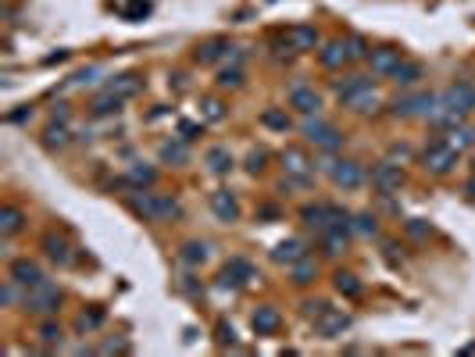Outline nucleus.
Wrapping results in <instances>:
<instances>
[{"mask_svg": "<svg viewBox=\"0 0 475 357\" xmlns=\"http://www.w3.org/2000/svg\"><path fill=\"white\" fill-rule=\"evenodd\" d=\"M282 168H286V175H289L293 186H311V183H315L311 161L304 158L301 146H286V151H282Z\"/></svg>", "mask_w": 475, "mask_h": 357, "instance_id": "5", "label": "nucleus"}, {"mask_svg": "<svg viewBox=\"0 0 475 357\" xmlns=\"http://www.w3.org/2000/svg\"><path fill=\"white\" fill-rule=\"evenodd\" d=\"M286 36H289V43L296 47V54H308V50H315V47L322 43V36H318L315 25H293Z\"/></svg>", "mask_w": 475, "mask_h": 357, "instance_id": "19", "label": "nucleus"}, {"mask_svg": "<svg viewBox=\"0 0 475 357\" xmlns=\"http://www.w3.org/2000/svg\"><path fill=\"white\" fill-rule=\"evenodd\" d=\"M204 165L211 168L215 175H225V172H232V154H229V146H207V154H204Z\"/></svg>", "mask_w": 475, "mask_h": 357, "instance_id": "23", "label": "nucleus"}, {"mask_svg": "<svg viewBox=\"0 0 475 357\" xmlns=\"http://www.w3.org/2000/svg\"><path fill=\"white\" fill-rule=\"evenodd\" d=\"M161 161H165V165H186V161H190L186 139L179 136V139H168V143H161Z\"/></svg>", "mask_w": 475, "mask_h": 357, "instance_id": "26", "label": "nucleus"}, {"mask_svg": "<svg viewBox=\"0 0 475 357\" xmlns=\"http://www.w3.org/2000/svg\"><path fill=\"white\" fill-rule=\"evenodd\" d=\"M22 225H25V211H22V207H15V204H4V207H0V236H4V240L18 236Z\"/></svg>", "mask_w": 475, "mask_h": 357, "instance_id": "21", "label": "nucleus"}, {"mask_svg": "<svg viewBox=\"0 0 475 357\" xmlns=\"http://www.w3.org/2000/svg\"><path fill=\"white\" fill-rule=\"evenodd\" d=\"M57 307H61V289L50 286L47 279L25 293V311H29V314H40V318H47V314H54Z\"/></svg>", "mask_w": 475, "mask_h": 357, "instance_id": "4", "label": "nucleus"}, {"mask_svg": "<svg viewBox=\"0 0 475 357\" xmlns=\"http://www.w3.org/2000/svg\"><path fill=\"white\" fill-rule=\"evenodd\" d=\"M354 229L361 236H379V218L372 211H361V215H354Z\"/></svg>", "mask_w": 475, "mask_h": 357, "instance_id": "39", "label": "nucleus"}, {"mask_svg": "<svg viewBox=\"0 0 475 357\" xmlns=\"http://www.w3.org/2000/svg\"><path fill=\"white\" fill-rule=\"evenodd\" d=\"M75 325H79V333H93V329H100V325H104V311H100V307H90V311H82Z\"/></svg>", "mask_w": 475, "mask_h": 357, "instance_id": "37", "label": "nucleus"}, {"mask_svg": "<svg viewBox=\"0 0 475 357\" xmlns=\"http://www.w3.org/2000/svg\"><path fill=\"white\" fill-rule=\"evenodd\" d=\"M122 15H126L129 22H136V18H146V15H151V4H146V0H129V4L122 8Z\"/></svg>", "mask_w": 475, "mask_h": 357, "instance_id": "42", "label": "nucleus"}, {"mask_svg": "<svg viewBox=\"0 0 475 357\" xmlns=\"http://www.w3.org/2000/svg\"><path fill=\"white\" fill-rule=\"evenodd\" d=\"M126 183L136 186V190H151V186L158 183V172H154L151 165H133V168L126 172Z\"/></svg>", "mask_w": 475, "mask_h": 357, "instance_id": "25", "label": "nucleus"}, {"mask_svg": "<svg viewBox=\"0 0 475 357\" xmlns=\"http://www.w3.org/2000/svg\"><path fill=\"white\" fill-rule=\"evenodd\" d=\"M301 257H308V250H304L301 240H282V243H276V250H272V261H276V264H293V261H301Z\"/></svg>", "mask_w": 475, "mask_h": 357, "instance_id": "22", "label": "nucleus"}, {"mask_svg": "<svg viewBox=\"0 0 475 357\" xmlns=\"http://www.w3.org/2000/svg\"><path fill=\"white\" fill-rule=\"evenodd\" d=\"M133 215H140L143 222H172L179 218V200L168 193H151V190H136L129 197Z\"/></svg>", "mask_w": 475, "mask_h": 357, "instance_id": "1", "label": "nucleus"}, {"mask_svg": "<svg viewBox=\"0 0 475 357\" xmlns=\"http://www.w3.org/2000/svg\"><path fill=\"white\" fill-rule=\"evenodd\" d=\"M329 175H333V183L340 190H361L365 186V168L358 161H336Z\"/></svg>", "mask_w": 475, "mask_h": 357, "instance_id": "9", "label": "nucleus"}, {"mask_svg": "<svg viewBox=\"0 0 475 357\" xmlns=\"http://www.w3.org/2000/svg\"><path fill=\"white\" fill-rule=\"evenodd\" d=\"M458 158H461V151H454V146L443 139V136L432 139L425 151H422V165H425V172H432V175H451L454 165H458Z\"/></svg>", "mask_w": 475, "mask_h": 357, "instance_id": "2", "label": "nucleus"}, {"mask_svg": "<svg viewBox=\"0 0 475 357\" xmlns=\"http://www.w3.org/2000/svg\"><path fill=\"white\" fill-rule=\"evenodd\" d=\"M100 354H129V340L126 336H114V340H107L100 347Z\"/></svg>", "mask_w": 475, "mask_h": 357, "instance_id": "45", "label": "nucleus"}, {"mask_svg": "<svg viewBox=\"0 0 475 357\" xmlns=\"http://www.w3.org/2000/svg\"><path fill=\"white\" fill-rule=\"evenodd\" d=\"M207 257H211V250H207V243H197V240L183 243V250H179V261H183V264H190V268L207 264Z\"/></svg>", "mask_w": 475, "mask_h": 357, "instance_id": "27", "label": "nucleus"}, {"mask_svg": "<svg viewBox=\"0 0 475 357\" xmlns=\"http://www.w3.org/2000/svg\"><path fill=\"white\" fill-rule=\"evenodd\" d=\"M347 54H350V61H368L372 50H368V43H365L361 36H350V40H347Z\"/></svg>", "mask_w": 475, "mask_h": 357, "instance_id": "41", "label": "nucleus"}, {"mask_svg": "<svg viewBox=\"0 0 475 357\" xmlns=\"http://www.w3.org/2000/svg\"><path fill=\"white\" fill-rule=\"evenodd\" d=\"M301 307H304V318H315V321L329 311V304H325V301H304Z\"/></svg>", "mask_w": 475, "mask_h": 357, "instance_id": "43", "label": "nucleus"}, {"mask_svg": "<svg viewBox=\"0 0 475 357\" xmlns=\"http://www.w3.org/2000/svg\"><path fill=\"white\" fill-rule=\"evenodd\" d=\"M390 79H393L397 86H414V82L422 79V65H419V61H404V57H400V65L393 68Z\"/></svg>", "mask_w": 475, "mask_h": 357, "instance_id": "29", "label": "nucleus"}, {"mask_svg": "<svg viewBox=\"0 0 475 357\" xmlns=\"http://www.w3.org/2000/svg\"><path fill=\"white\" fill-rule=\"evenodd\" d=\"M443 139H447L454 151H468V146L475 143V129H472V126H454V129L443 132Z\"/></svg>", "mask_w": 475, "mask_h": 357, "instance_id": "32", "label": "nucleus"}, {"mask_svg": "<svg viewBox=\"0 0 475 357\" xmlns=\"http://www.w3.org/2000/svg\"><path fill=\"white\" fill-rule=\"evenodd\" d=\"M465 193H468V200H475V175L468 178V183H465Z\"/></svg>", "mask_w": 475, "mask_h": 357, "instance_id": "54", "label": "nucleus"}, {"mask_svg": "<svg viewBox=\"0 0 475 357\" xmlns=\"http://www.w3.org/2000/svg\"><path fill=\"white\" fill-rule=\"evenodd\" d=\"M43 254L54 261V264H72V243L65 240V236H57V232H47L43 236Z\"/></svg>", "mask_w": 475, "mask_h": 357, "instance_id": "18", "label": "nucleus"}, {"mask_svg": "<svg viewBox=\"0 0 475 357\" xmlns=\"http://www.w3.org/2000/svg\"><path fill=\"white\" fill-rule=\"evenodd\" d=\"M200 132H204V126H200V122H179V136H183L186 143H193Z\"/></svg>", "mask_w": 475, "mask_h": 357, "instance_id": "46", "label": "nucleus"}, {"mask_svg": "<svg viewBox=\"0 0 475 357\" xmlns=\"http://www.w3.org/2000/svg\"><path fill=\"white\" fill-rule=\"evenodd\" d=\"M250 325H254V333L257 336H276L279 333V325H282V314L276 311V307H257L254 314H250Z\"/></svg>", "mask_w": 475, "mask_h": 357, "instance_id": "16", "label": "nucleus"}, {"mask_svg": "<svg viewBox=\"0 0 475 357\" xmlns=\"http://www.w3.org/2000/svg\"><path fill=\"white\" fill-rule=\"evenodd\" d=\"M250 279H257V272L247 257H232L222 272V286H247Z\"/></svg>", "mask_w": 475, "mask_h": 357, "instance_id": "12", "label": "nucleus"}, {"mask_svg": "<svg viewBox=\"0 0 475 357\" xmlns=\"http://www.w3.org/2000/svg\"><path fill=\"white\" fill-rule=\"evenodd\" d=\"M407 183V175H404V168L400 165H393V161H379L375 168H372V186L379 190V193H400V186Z\"/></svg>", "mask_w": 475, "mask_h": 357, "instance_id": "6", "label": "nucleus"}, {"mask_svg": "<svg viewBox=\"0 0 475 357\" xmlns=\"http://www.w3.org/2000/svg\"><path fill=\"white\" fill-rule=\"evenodd\" d=\"M243 79H247V75H243L240 61H232V68H222V72H218V86H222V89H240Z\"/></svg>", "mask_w": 475, "mask_h": 357, "instance_id": "35", "label": "nucleus"}, {"mask_svg": "<svg viewBox=\"0 0 475 357\" xmlns=\"http://www.w3.org/2000/svg\"><path fill=\"white\" fill-rule=\"evenodd\" d=\"M204 118H207V122H222V118H225V107H222L218 100H204Z\"/></svg>", "mask_w": 475, "mask_h": 357, "instance_id": "44", "label": "nucleus"}, {"mask_svg": "<svg viewBox=\"0 0 475 357\" xmlns=\"http://www.w3.org/2000/svg\"><path fill=\"white\" fill-rule=\"evenodd\" d=\"M301 136H304V143H315V146H322V151H336V146L343 143V136L336 132V126L322 122L318 114H304V122H301Z\"/></svg>", "mask_w": 475, "mask_h": 357, "instance_id": "3", "label": "nucleus"}, {"mask_svg": "<svg viewBox=\"0 0 475 357\" xmlns=\"http://www.w3.org/2000/svg\"><path fill=\"white\" fill-rule=\"evenodd\" d=\"M218 343H222V347H232V343H236L232 325H218Z\"/></svg>", "mask_w": 475, "mask_h": 357, "instance_id": "50", "label": "nucleus"}, {"mask_svg": "<svg viewBox=\"0 0 475 357\" xmlns=\"http://www.w3.org/2000/svg\"><path fill=\"white\" fill-rule=\"evenodd\" d=\"M368 65H372V72H375V75L390 79V75H393V68L400 65V50H397V47H379V50H372V54H368Z\"/></svg>", "mask_w": 475, "mask_h": 357, "instance_id": "13", "label": "nucleus"}, {"mask_svg": "<svg viewBox=\"0 0 475 357\" xmlns=\"http://www.w3.org/2000/svg\"><path fill=\"white\" fill-rule=\"evenodd\" d=\"M289 279H293L296 286H311V282L318 279V264H315L311 257L293 261V264H289Z\"/></svg>", "mask_w": 475, "mask_h": 357, "instance_id": "24", "label": "nucleus"}, {"mask_svg": "<svg viewBox=\"0 0 475 357\" xmlns=\"http://www.w3.org/2000/svg\"><path fill=\"white\" fill-rule=\"evenodd\" d=\"M336 293H343V296H361V282H358V275H350V272H336Z\"/></svg>", "mask_w": 475, "mask_h": 357, "instance_id": "36", "label": "nucleus"}, {"mask_svg": "<svg viewBox=\"0 0 475 357\" xmlns=\"http://www.w3.org/2000/svg\"><path fill=\"white\" fill-rule=\"evenodd\" d=\"M29 118H33V107H22V111H11V114H8V122L18 126V122H29Z\"/></svg>", "mask_w": 475, "mask_h": 357, "instance_id": "51", "label": "nucleus"}, {"mask_svg": "<svg viewBox=\"0 0 475 357\" xmlns=\"http://www.w3.org/2000/svg\"><path fill=\"white\" fill-rule=\"evenodd\" d=\"M222 57H229V61H240V50H236L229 40H207L204 47H197V61H200V65H215V61H222Z\"/></svg>", "mask_w": 475, "mask_h": 357, "instance_id": "10", "label": "nucleus"}, {"mask_svg": "<svg viewBox=\"0 0 475 357\" xmlns=\"http://www.w3.org/2000/svg\"><path fill=\"white\" fill-rule=\"evenodd\" d=\"M436 104H439L436 93H414V97L397 100V104H393V114H397V118H429V114L436 111Z\"/></svg>", "mask_w": 475, "mask_h": 357, "instance_id": "7", "label": "nucleus"}, {"mask_svg": "<svg viewBox=\"0 0 475 357\" xmlns=\"http://www.w3.org/2000/svg\"><path fill=\"white\" fill-rule=\"evenodd\" d=\"M407 232L414 236V240H422V236H429V225H425L422 218H411V222H407Z\"/></svg>", "mask_w": 475, "mask_h": 357, "instance_id": "49", "label": "nucleus"}, {"mask_svg": "<svg viewBox=\"0 0 475 357\" xmlns=\"http://www.w3.org/2000/svg\"><path fill=\"white\" fill-rule=\"evenodd\" d=\"M379 104H382V100H379V93H375L372 86H365L354 100H347V107H350V111H358V114H372Z\"/></svg>", "mask_w": 475, "mask_h": 357, "instance_id": "31", "label": "nucleus"}, {"mask_svg": "<svg viewBox=\"0 0 475 357\" xmlns=\"http://www.w3.org/2000/svg\"><path fill=\"white\" fill-rule=\"evenodd\" d=\"M350 329V314H343V311H336V307H329L322 318H318V333L325 336V340H336V336H343Z\"/></svg>", "mask_w": 475, "mask_h": 357, "instance_id": "15", "label": "nucleus"}, {"mask_svg": "<svg viewBox=\"0 0 475 357\" xmlns=\"http://www.w3.org/2000/svg\"><path fill=\"white\" fill-rule=\"evenodd\" d=\"M211 211H215L218 222L232 225L236 218H240V200H236V193H229V190H215L211 193Z\"/></svg>", "mask_w": 475, "mask_h": 357, "instance_id": "11", "label": "nucleus"}, {"mask_svg": "<svg viewBox=\"0 0 475 357\" xmlns=\"http://www.w3.org/2000/svg\"><path fill=\"white\" fill-rule=\"evenodd\" d=\"M61 336H65V333H61V325H57V321H43V325H40V340H43L47 347H61Z\"/></svg>", "mask_w": 475, "mask_h": 357, "instance_id": "40", "label": "nucleus"}, {"mask_svg": "<svg viewBox=\"0 0 475 357\" xmlns=\"http://www.w3.org/2000/svg\"><path fill=\"white\" fill-rule=\"evenodd\" d=\"M11 279H15L18 286H25V289H33V286H40V282H43V272H40V264H36V261L18 257V261H11Z\"/></svg>", "mask_w": 475, "mask_h": 357, "instance_id": "14", "label": "nucleus"}, {"mask_svg": "<svg viewBox=\"0 0 475 357\" xmlns=\"http://www.w3.org/2000/svg\"><path fill=\"white\" fill-rule=\"evenodd\" d=\"M318 61H322L325 68H343V65L350 61L347 43H343V40H329V43H322V50H318Z\"/></svg>", "mask_w": 475, "mask_h": 357, "instance_id": "20", "label": "nucleus"}, {"mask_svg": "<svg viewBox=\"0 0 475 357\" xmlns=\"http://www.w3.org/2000/svg\"><path fill=\"white\" fill-rule=\"evenodd\" d=\"M365 86H372V82H368L365 75H347L343 82H336V97H340V100L347 104V100H354V97H358Z\"/></svg>", "mask_w": 475, "mask_h": 357, "instance_id": "30", "label": "nucleus"}, {"mask_svg": "<svg viewBox=\"0 0 475 357\" xmlns=\"http://www.w3.org/2000/svg\"><path fill=\"white\" fill-rule=\"evenodd\" d=\"M54 122H68V104H57L54 107Z\"/></svg>", "mask_w": 475, "mask_h": 357, "instance_id": "53", "label": "nucleus"}, {"mask_svg": "<svg viewBox=\"0 0 475 357\" xmlns=\"http://www.w3.org/2000/svg\"><path fill=\"white\" fill-rule=\"evenodd\" d=\"M0 301H4V307H11V304L18 301V282H15V279L4 282V289H0Z\"/></svg>", "mask_w": 475, "mask_h": 357, "instance_id": "47", "label": "nucleus"}, {"mask_svg": "<svg viewBox=\"0 0 475 357\" xmlns=\"http://www.w3.org/2000/svg\"><path fill=\"white\" fill-rule=\"evenodd\" d=\"M264 161H269V154H264V151H250V158H247V168L257 175V172L264 168Z\"/></svg>", "mask_w": 475, "mask_h": 357, "instance_id": "48", "label": "nucleus"}, {"mask_svg": "<svg viewBox=\"0 0 475 357\" xmlns=\"http://www.w3.org/2000/svg\"><path fill=\"white\" fill-rule=\"evenodd\" d=\"M93 79H97V68H86V72H79L72 82H75V86H86V82H93Z\"/></svg>", "mask_w": 475, "mask_h": 357, "instance_id": "52", "label": "nucleus"}, {"mask_svg": "<svg viewBox=\"0 0 475 357\" xmlns=\"http://www.w3.org/2000/svg\"><path fill=\"white\" fill-rule=\"evenodd\" d=\"M439 104L451 107V111H458V114H472V111H475V89H472L468 82H454V86H447V89L439 93Z\"/></svg>", "mask_w": 475, "mask_h": 357, "instance_id": "8", "label": "nucleus"}, {"mask_svg": "<svg viewBox=\"0 0 475 357\" xmlns=\"http://www.w3.org/2000/svg\"><path fill=\"white\" fill-rule=\"evenodd\" d=\"M261 126L264 129H276V132H286L289 129V114L279 111V107H264L261 111Z\"/></svg>", "mask_w": 475, "mask_h": 357, "instance_id": "34", "label": "nucleus"}, {"mask_svg": "<svg viewBox=\"0 0 475 357\" xmlns=\"http://www.w3.org/2000/svg\"><path fill=\"white\" fill-rule=\"evenodd\" d=\"M107 93L129 100V97H136V93H140V79H136V75H118L114 82H107Z\"/></svg>", "mask_w": 475, "mask_h": 357, "instance_id": "33", "label": "nucleus"}, {"mask_svg": "<svg viewBox=\"0 0 475 357\" xmlns=\"http://www.w3.org/2000/svg\"><path fill=\"white\" fill-rule=\"evenodd\" d=\"M68 143H72V132L65 129V122H54V126L43 132V146H47V151H65Z\"/></svg>", "mask_w": 475, "mask_h": 357, "instance_id": "28", "label": "nucleus"}, {"mask_svg": "<svg viewBox=\"0 0 475 357\" xmlns=\"http://www.w3.org/2000/svg\"><path fill=\"white\" fill-rule=\"evenodd\" d=\"M289 107H296L301 114H318L322 111V97L311 86H293L289 89Z\"/></svg>", "mask_w": 475, "mask_h": 357, "instance_id": "17", "label": "nucleus"}, {"mask_svg": "<svg viewBox=\"0 0 475 357\" xmlns=\"http://www.w3.org/2000/svg\"><path fill=\"white\" fill-rule=\"evenodd\" d=\"M122 111V97H114V93H104L97 104H93V114L97 118H107V114H118Z\"/></svg>", "mask_w": 475, "mask_h": 357, "instance_id": "38", "label": "nucleus"}]
</instances>
